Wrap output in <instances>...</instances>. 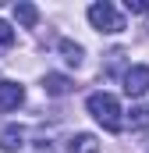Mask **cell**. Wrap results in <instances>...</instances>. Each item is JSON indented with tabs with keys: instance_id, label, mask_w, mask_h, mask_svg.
I'll use <instances>...</instances> for the list:
<instances>
[{
	"instance_id": "6da1fadb",
	"label": "cell",
	"mask_w": 149,
	"mask_h": 153,
	"mask_svg": "<svg viewBox=\"0 0 149 153\" xmlns=\"http://www.w3.org/2000/svg\"><path fill=\"white\" fill-rule=\"evenodd\" d=\"M85 107H89V114L96 117L107 132H121V103H117V96H110V93H92L89 100H85Z\"/></svg>"
},
{
	"instance_id": "7a4b0ae2",
	"label": "cell",
	"mask_w": 149,
	"mask_h": 153,
	"mask_svg": "<svg viewBox=\"0 0 149 153\" xmlns=\"http://www.w3.org/2000/svg\"><path fill=\"white\" fill-rule=\"evenodd\" d=\"M89 22H92V29H100V32H121V29H124V18H121V11L114 7L110 0L92 4V7H89Z\"/></svg>"
},
{
	"instance_id": "3957f363",
	"label": "cell",
	"mask_w": 149,
	"mask_h": 153,
	"mask_svg": "<svg viewBox=\"0 0 149 153\" xmlns=\"http://www.w3.org/2000/svg\"><path fill=\"white\" fill-rule=\"evenodd\" d=\"M149 89V64H135L124 71V93L128 96H142Z\"/></svg>"
},
{
	"instance_id": "277c9868",
	"label": "cell",
	"mask_w": 149,
	"mask_h": 153,
	"mask_svg": "<svg viewBox=\"0 0 149 153\" xmlns=\"http://www.w3.org/2000/svg\"><path fill=\"white\" fill-rule=\"evenodd\" d=\"M25 100V89L18 82H0V111H18Z\"/></svg>"
},
{
	"instance_id": "5b68a950",
	"label": "cell",
	"mask_w": 149,
	"mask_h": 153,
	"mask_svg": "<svg viewBox=\"0 0 149 153\" xmlns=\"http://www.w3.org/2000/svg\"><path fill=\"white\" fill-rule=\"evenodd\" d=\"M21 146H25V128H21V125H7V128H0V150L18 153Z\"/></svg>"
},
{
	"instance_id": "8992f818",
	"label": "cell",
	"mask_w": 149,
	"mask_h": 153,
	"mask_svg": "<svg viewBox=\"0 0 149 153\" xmlns=\"http://www.w3.org/2000/svg\"><path fill=\"white\" fill-rule=\"evenodd\" d=\"M68 153H100V143H96V135L78 132V135H71V143H68Z\"/></svg>"
},
{
	"instance_id": "52a82bcc",
	"label": "cell",
	"mask_w": 149,
	"mask_h": 153,
	"mask_svg": "<svg viewBox=\"0 0 149 153\" xmlns=\"http://www.w3.org/2000/svg\"><path fill=\"white\" fill-rule=\"evenodd\" d=\"M71 85H74L71 78H68V75H57V71L43 78V89H46L50 96H64V93H71Z\"/></svg>"
},
{
	"instance_id": "ba28073f",
	"label": "cell",
	"mask_w": 149,
	"mask_h": 153,
	"mask_svg": "<svg viewBox=\"0 0 149 153\" xmlns=\"http://www.w3.org/2000/svg\"><path fill=\"white\" fill-rule=\"evenodd\" d=\"M14 18L25 25V29H36V22H39V11L32 7V4H14Z\"/></svg>"
},
{
	"instance_id": "9c48e42d",
	"label": "cell",
	"mask_w": 149,
	"mask_h": 153,
	"mask_svg": "<svg viewBox=\"0 0 149 153\" xmlns=\"http://www.w3.org/2000/svg\"><path fill=\"white\" fill-rule=\"evenodd\" d=\"M60 53H64V61L74 64V68H78V64H82V57H85V50H82L78 43H71V39H60Z\"/></svg>"
},
{
	"instance_id": "30bf717a",
	"label": "cell",
	"mask_w": 149,
	"mask_h": 153,
	"mask_svg": "<svg viewBox=\"0 0 149 153\" xmlns=\"http://www.w3.org/2000/svg\"><path fill=\"white\" fill-rule=\"evenodd\" d=\"M11 46H14V29L7 22H0V53H7Z\"/></svg>"
},
{
	"instance_id": "8fae6325",
	"label": "cell",
	"mask_w": 149,
	"mask_h": 153,
	"mask_svg": "<svg viewBox=\"0 0 149 153\" xmlns=\"http://www.w3.org/2000/svg\"><path fill=\"white\" fill-rule=\"evenodd\" d=\"M124 7L131 14H149V0H124Z\"/></svg>"
}]
</instances>
